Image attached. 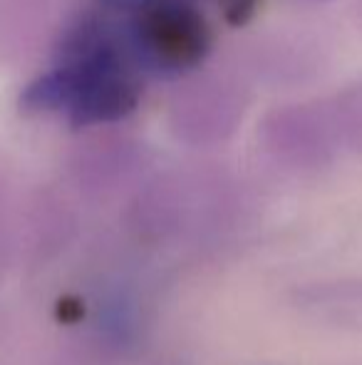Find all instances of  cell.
<instances>
[{
  "label": "cell",
  "instance_id": "1",
  "mask_svg": "<svg viewBox=\"0 0 362 365\" xmlns=\"http://www.w3.org/2000/svg\"><path fill=\"white\" fill-rule=\"evenodd\" d=\"M139 75L122 35L105 18H87L70 33L58 68L40 75L20 105L63 115L75 125L117 122L139 105Z\"/></svg>",
  "mask_w": 362,
  "mask_h": 365
},
{
  "label": "cell",
  "instance_id": "2",
  "mask_svg": "<svg viewBox=\"0 0 362 365\" xmlns=\"http://www.w3.org/2000/svg\"><path fill=\"white\" fill-rule=\"evenodd\" d=\"M102 13L124 15L122 40L139 70L179 75L208 55L213 33L193 0H100Z\"/></svg>",
  "mask_w": 362,
  "mask_h": 365
},
{
  "label": "cell",
  "instance_id": "3",
  "mask_svg": "<svg viewBox=\"0 0 362 365\" xmlns=\"http://www.w3.org/2000/svg\"><path fill=\"white\" fill-rule=\"evenodd\" d=\"M223 20L231 25H246L256 15L261 0H216Z\"/></svg>",
  "mask_w": 362,
  "mask_h": 365
}]
</instances>
